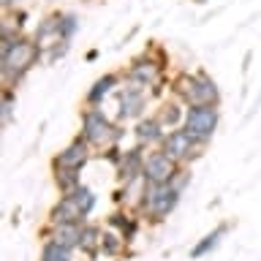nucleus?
Listing matches in <instances>:
<instances>
[{
	"label": "nucleus",
	"instance_id": "26",
	"mask_svg": "<svg viewBox=\"0 0 261 261\" xmlns=\"http://www.w3.org/2000/svg\"><path fill=\"white\" fill-rule=\"evenodd\" d=\"M68 49H71V41H52L49 46H44V63H57L60 57L68 55Z\"/></svg>",
	"mask_w": 261,
	"mask_h": 261
},
{
	"label": "nucleus",
	"instance_id": "20",
	"mask_svg": "<svg viewBox=\"0 0 261 261\" xmlns=\"http://www.w3.org/2000/svg\"><path fill=\"white\" fill-rule=\"evenodd\" d=\"M55 185L60 188L63 196H71L82 185L79 182V171H73V169H55Z\"/></svg>",
	"mask_w": 261,
	"mask_h": 261
},
{
	"label": "nucleus",
	"instance_id": "3",
	"mask_svg": "<svg viewBox=\"0 0 261 261\" xmlns=\"http://www.w3.org/2000/svg\"><path fill=\"white\" fill-rule=\"evenodd\" d=\"M179 193L177 188L171 185H155V182H144V191H142V201H139V210L144 215H150L155 223L163 218H169L174 207L179 204Z\"/></svg>",
	"mask_w": 261,
	"mask_h": 261
},
{
	"label": "nucleus",
	"instance_id": "17",
	"mask_svg": "<svg viewBox=\"0 0 261 261\" xmlns=\"http://www.w3.org/2000/svg\"><path fill=\"white\" fill-rule=\"evenodd\" d=\"M101 237H103L101 228L85 220V223H82V237H79V250L87 253V256H95V253L101 250Z\"/></svg>",
	"mask_w": 261,
	"mask_h": 261
},
{
	"label": "nucleus",
	"instance_id": "24",
	"mask_svg": "<svg viewBox=\"0 0 261 261\" xmlns=\"http://www.w3.org/2000/svg\"><path fill=\"white\" fill-rule=\"evenodd\" d=\"M71 196L76 199L79 210H82V215H85V218H90V215H93V210H95V193L90 191L87 185H79V188H76V191H73Z\"/></svg>",
	"mask_w": 261,
	"mask_h": 261
},
{
	"label": "nucleus",
	"instance_id": "18",
	"mask_svg": "<svg viewBox=\"0 0 261 261\" xmlns=\"http://www.w3.org/2000/svg\"><path fill=\"white\" fill-rule=\"evenodd\" d=\"M57 19H60V11L49 14V16H44V19L38 22V28H36V33H33V38H36L41 46H49L52 41H60V38H57Z\"/></svg>",
	"mask_w": 261,
	"mask_h": 261
},
{
	"label": "nucleus",
	"instance_id": "15",
	"mask_svg": "<svg viewBox=\"0 0 261 261\" xmlns=\"http://www.w3.org/2000/svg\"><path fill=\"white\" fill-rule=\"evenodd\" d=\"M114 87H120V73H114V71L103 73V76H101V79H95V82H93V87L87 90V103H90V106L103 103V98L109 95Z\"/></svg>",
	"mask_w": 261,
	"mask_h": 261
},
{
	"label": "nucleus",
	"instance_id": "1",
	"mask_svg": "<svg viewBox=\"0 0 261 261\" xmlns=\"http://www.w3.org/2000/svg\"><path fill=\"white\" fill-rule=\"evenodd\" d=\"M44 60V46L36 38H16L11 44H0V71L3 85L16 87L36 65Z\"/></svg>",
	"mask_w": 261,
	"mask_h": 261
},
{
	"label": "nucleus",
	"instance_id": "23",
	"mask_svg": "<svg viewBox=\"0 0 261 261\" xmlns=\"http://www.w3.org/2000/svg\"><path fill=\"white\" fill-rule=\"evenodd\" d=\"M41 261H71V248H63V245L46 240L41 248Z\"/></svg>",
	"mask_w": 261,
	"mask_h": 261
},
{
	"label": "nucleus",
	"instance_id": "8",
	"mask_svg": "<svg viewBox=\"0 0 261 261\" xmlns=\"http://www.w3.org/2000/svg\"><path fill=\"white\" fill-rule=\"evenodd\" d=\"M125 79L136 82V85H142V87H155V85H161V79H163V65L144 52L142 57H134V60H130Z\"/></svg>",
	"mask_w": 261,
	"mask_h": 261
},
{
	"label": "nucleus",
	"instance_id": "7",
	"mask_svg": "<svg viewBox=\"0 0 261 261\" xmlns=\"http://www.w3.org/2000/svg\"><path fill=\"white\" fill-rule=\"evenodd\" d=\"M179 169H182V166H179V161L169 158L163 150H155V152L147 155V161H144L142 179H144V182H155V185H169L171 179L177 177Z\"/></svg>",
	"mask_w": 261,
	"mask_h": 261
},
{
	"label": "nucleus",
	"instance_id": "14",
	"mask_svg": "<svg viewBox=\"0 0 261 261\" xmlns=\"http://www.w3.org/2000/svg\"><path fill=\"white\" fill-rule=\"evenodd\" d=\"M79 237H82V223H52V228H49V240L71 250L79 248Z\"/></svg>",
	"mask_w": 261,
	"mask_h": 261
},
{
	"label": "nucleus",
	"instance_id": "9",
	"mask_svg": "<svg viewBox=\"0 0 261 261\" xmlns=\"http://www.w3.org/2000/svg\"><path fill=\"white\" fill-rule=\"evenodd\" d=\"M117 101H120V120L142 117V112L147 109V87L125 79V87L117 90Z\"/></svg>",
	"mask_w": 261,
	"mask_h": 261
},
{
	"label": "nucleus",
	"instance_id": "13",
	"mask_svg": "<svg viewBox=\"0 0 261 261\" xmlns=\"http://www.w3.org/2000/svg\"><path fill=\"white\" fill-rule=\"evenodd\" d=\"M166 125L158 120V117H139L134 134H136V142L139 144H163V139H166Z\"/></svg>",
	"mask_w": 261,
	"mask_h": 261
},
{
	"label": "nucleus",
	"instance_id": "30",
	"mask_svg": "<svg viewBox=\"0 0 261 261\" xmlns=\"http://www.w3.org/2000/svg\"><path fill=\"white\" fill-rule=\"evenodd\" d=\"M193 3H199V6H201V3H207V0H193Z\"/></svg>",
	"mask_w": 261,
	"mask_h": 261
},
{
	"label": "nucleus",
	"instance_id": "28",
	"mask_svg": "<svg viewBox=\"0 0 261 261\" xmlns=\"http://www.w3.org/2000/svg\"><path fill=\"white\" fill-rule=\"evenodd\" d=\"M188 182H191V174H188V171H185V169H179V171H177V177H174V179H171V182H169V185H171V188H177V191H179V193H182Z\"/></svg>",
	"mask_w": 261,
	"mask_h": 261
},
{
	"label": "nucleus",
	"instance_id": "27",
	"mask_svg": "<svg viewBox=\"0 0 261 261\" xmlns=\"http://www.w3.org/2000/svg\"><path fill=\"white\" fill-rule=\"evenodd\" d=\"M14 112V87H3V125H11Z\"/></svg>",
	"mask_w": 261,
	"mask_h": 261
},
{
	"label": "nucleus",
	"instance_id": "11",
	"mask_svg": "<svg viewBox=\"0 0 261 261\" xmlns=\"http://www.w3.org/2000/svg\"><path fill=\"white\" fill-rule=\"evenodd\" d=\"M144 161H147V155L142 152V144L122 152V161L117 166V177H120V182H125V188L134 182L136 177L144 174Z\"/></svg>",
	"mask_w": 261,
	"mask_h": 261
},
{
	"label": "nucleus",
	"instance_id": "21",
	"mask_svg": "<svg viewBox=\"0 0 261 261\" xmlns=\"http://www.w3.org/2000/svg\"><path fill=\"white\" fill-rule=\"evenodd\" d=\"M158 120H161L166 128H177V125H179V120H185V112L179 109V103L171 101V103H163V106H161Z\"/></svg>",
	"mask_w": 261,
	"mask_h": 261
},
{
	"label": "nucleus",
	"instance_id": "25",
	"mask_svg": "<svg viewBox=\"0 0 261 261\" xmlns=\"http://www.w3.org/2000/svg\"><path fill=\"white\" fill-rule=\"evenodd\" d=\"M122 245H125V237H122V234L103 231V237H101V250L106 253V256H117V253L122 250Z\"/></svg>",
	"mask_w": 261,
	"mask_h": 261
},
{
	"label": "nucleus",
	"instance_id": "4",
	"mask_svg": "<svg viewBox=\"0 0 261 261\" xmlns=\"http://www.w3.org/2000/svg\"><path fill=\"white\" fill-rule=\"evenodd\" d=\"M82 136H85L93 147H112V144L120 142L122 128L114 125L101 109L90 106V109H85V114H82Z\"/></svg>",
	"mask_w": 261,
	"mask_h": 261
},
{
	"label": "nucleus",
	"instance_id": "2",
	"mask_svg": "<svg viewBox=\"0 0 261 261\" xmlns=\"http://www.w3.org/2000/svg\"><path fill=\"white\" fill-rule=\"evenodd\" d=\"M174 93L188 106H218L220 103V90L207 71L179 73L174 82Z\"/></svg>",
	"mask_w": 261,
	"mask_h": 261
},
{
	"label": "nucleus",
	"instance_id": "19",
	"mask_svg": "<svg viewBox=\"0 0 261 261\" xmlns=\"http://www.w3.org/2000/svg\"><path fill=\"white\" fill-rule=\"evenodd\" d=\"M76 33H79V16L71 14V11H60V19H57V38L73 41Z\"/></svg>",
	"mask_w": 261,
	"mask_h": 261
},
{
	"label": "nucleus",
	"instance_id": "6",
	"mask_svg": "<svg viewBox=\"0 0 261 261\" xmlns=\"http://www.w3.org/2000/svg\"><path fill=\"white\" fill-rule=\"evenodd\" d=\"M201 142L196 136H191L185 128H171L166 139H163V144H161V150L169 155V158H174L179 163H185V161H191V158H199V150H201Z\"/></svg>",
	"mask_w": 261,
	"mask_h": 261
},
{
	"label": "nucleus",
	"instance_id": "22",
	"mask_svg": "<svg viewBox=\"0 0 261 261\" xmlns=\"http://www.w3.org/2000/svg\"><path fill=\"white\" fill-rule=\"evenodd\" d=\"M109 226H114V228H120V234L125 237V242H130L136 237V228H139V223L134 218H128V215H120V212H114V215L109 218Z\"/></svg>",
	"mask_w": 261,
	"mask_h": 261
},
{
	"label": "nucleus",
	"instance_id": "29",
	"mask_svg": "<svg viewBox=\"0 0 261 261\" xmlns=\"http://www.w3.org/2000/svg\"><path fill=\"white\" fill-rule=\"evenodd\" d=\"M0 3H3V11H11V8L16 6V0H0Z\"/></svg>",
	"mask_w": 261,
	"mask_h": 261
},
{
	"label": "nucleus",
	"instance_id": "10",
	"mask_svg": "<svg viewBox=\"0 0 261 261\" xmlns=\"http://www.w3.org/2000/svg\"><path fill=\"white\" fill-rule=\"evenodd\" d=\"M90 144L85 136H76L73 142L65 147V150H60V155H55V161H52V169H73V171H82L87 166V161H90Z\"/></svg>",
	"mask_w": 261,
	"mask_h": 261
},
{
	"label": "nucleus",
	"instance_id": "12",
	"mask_svg": "<svg viewBox=\"0 0 261 261\" xmlns=\"http://www.w3.org/2000/svg\"><path fill=\"white\" fill-rule=\"evenodd\" d=\"M49 223H85L79 204L73 196H60V201L49 210Z\"/></svg>",
	"mask_w": 261,
	"mask_h": 261
},
{
	"label": "nucleus",
	"instance_id": "16",
	"mask_svg": "<svg viewBox=\"0 0 261 261\" xmlns=\"http://www.w3.org/2000/svg\"><path fill=\"white\" fill-rule=\"evenodd\" d=\"M226 231H228V223H220L218 228H212L207 237H201V240L191 248V258H204L207 253H212V250H215L218 245H220V240H223Z\"/></svg>",
	"mask_w": 261,
	"mask_h": 261
},
{
	"label": "nucleus",
	"instance_id": "5",
	"mask_svg": "<svg viewBox=\"0 0 261 261\" xmlns=\"http://www.w3.org/2000/svg\"><path fill=\"white\" fill-rule=\"evenodd\" d=\"M218 120H220V112H218V106H188L185 109V130L191 136H196L201 144H207L212 134H215V128H218Z\"/></svg>",
	"mask_w": 261,
	"mask_h": 261
}]
</instances>
